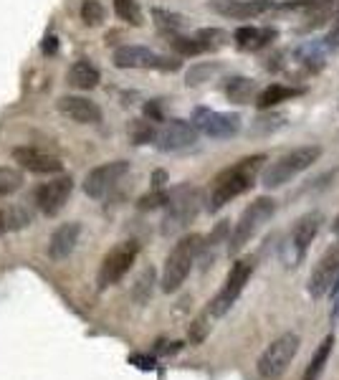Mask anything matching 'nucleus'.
I'll return each instance as SVG.
<instances>
[{"instance_id":"nucleus-26","label":"nucleus","mask_w":339,"mask_h":380,"mask_svg":"<svg viewBox=\"0 0 339 380\" xmlns=\"http://www.w3.org/2000/svg\"><path fill=\"white\" fill-rule=\"evenodd\" d=\"M155 281H158V274H155V269H152V266H147L145 272L139 274V279L134 281V286H132L134 302H139V304L150 302L152 291H155Z\"/></svg>"},{"instance_id":"nucleus-38","label":"nucleus","mask_w":339,"mask_h":380,"mask_svg":"<svg viewBox=\"0 0 339 380\" xmlns=\"http://www.w3.org/2000/svg\"><path fill=\"white\" fill-rule=\"evenodd\" d=\"M324 44H327L329 51H339V15H337V25H334L332 31H329V36L324 38Z\"/></svg>"},{"instance_id":"nucleus-19","label":"nucleus","mask_w":339,"mask_h":380,"mask_svg":"<svg viewBox=\"0 0 339 380\" xmlns=\"http://www.w3.org/2000/svg\"><path fill=\"white\" fill-rule=\"evenodd\" d=\"M79 236H82V223H76V221L61 223L49 239V256L53 261L69 259L71 253H74L76 243H79Z\"/></svg>"},{"instance_id":"nucleus-35","label":"nucleus","mask_w":339,"mask_h":380,"mask_svg":"<svg viewBox=\"0 0 339 380\" xmlns=\"http://www.w3.org/2000/svg\"><path fill=\"white\" fill-rule=\"evenodd\" d=\"M215 66H210V63H200V66H195V69L188 71V87H195V84H203L207 82V76L213 74Z\"/></svg>"},{"instance_id":"nucleus-16","label":"nucleus","mask_w":339,"mask_h":380,"mask_svg":"<svg viewBox=\"0 0 339 380\" xmlns=\"http://www.w3.org/2000/svg\"><path fill=\"white\" fill-rule=\"evenodd\" d=\"M337 279H339V243H334L319 259V264L314 266L312 279H309V294L316 299L324 297L337 284Z\"/></svg>"},{"instance_id":"nucleus-2","label":"nucleus","mask_w":339,"mask_h":380,"mask_svg":"<svg viewBox=\"0 0 339 380\" xmlns=\"http://www.w3.org/2000/svg\"><path fill=\"white\" fill-rule=\"evenodd\" d=\"M200 251H203V239L198 234H188L177 241L175 246H172V251L167 253V259H165L162 279H160L162 291L170 294V291H177L185 284V279L193 272Z\"/></svg>"},{"instance_id":"nucleus-3","label":"nucleus","mask_w":339,"mask_h":380,"mask_svg":"<svg viewBox=\"0 0 339 380\" xmlns=\"http://www.w3.org/2000/svg\"><path fill=\"white\" fill-rule=\"evenodd\" d=\"M319 158H321L319 145H302L296 147V150H289L286 155H281V158L266 165L264 172H261V183L266 188H281L289 180H294L299 172L309 170Z\"/></svg>"},{"instance_id":"nucleus-4","label":"nucleus","mask_w":339,"mask_h":380,"mask_svg":"<svg viewBox=\"0 0 339 380\" xmlns=\"http://www.w3.org/2000/svg\"><path fill=\"white\" fill-rule=\"evenodd\" d=\"M276 213V201L269 196L256 198L253 203H248L241 213V218L233 226L231 236H228V253L236 256L241 248H245V243L253 239V236L271 221V215Z\"/></svg>"},{"instance_id":"nucleus-33","label":"nucleus","mask_w":339,"mask_h":380,"mask_svg":"<svg viewBox=\"0 0 339 380\" xmlns=\"http://www.w3.org/2000/svg\"><path fill=\"white\" fill-rule=\"evenodd\" d=\"M82 20L87 25H99L104 20V6L99 0H84L82 3Z\"/></svg>"},{"instance_id":"nucleus-31","label":"nucleus","mask_w":339,"mask_h":380,"mask_svg":"<svg viewBox=\"0 0 339 380\" xmlns=\"http://www.w3.org/2000/svg\"><path fill=\"white\" fill-rule=\"evenodd\" d=\"M129 134H132L134 145H147V142H155L158 129H155V125L147 120H134L132 127H129Z\"/></svg>"},{"instance_id":"nucleus-20","label":"nucleus","mask_w":339,"mask_h":380,"mask_svg":"<svg viewBox=\"0 0 339 380\" xmlns=\"http://www.w3.org/2000/svg\"><path fill=\"white\" fill-rule=\"evenodd\" d=\"M279 38L276 28H258V25H241L238 31L233 33V41L241 51H261L271 46Z\"/></svg>"},{"instance_id":"nucleus-29","label":"nucleus","mask_w":339,"mask_h":380,"mask_svg":"<svg viewBox=\"0 0 339 380\" xmlns=\"http://www.w3.org/2000/svg\"><path fill=\"white\" fill-rule=\"evenodd\" d=\"M114 13L124 23L142 25V8H139L137 0H114Z\"/></svg>"},{"instance_id":"nucleus-11","label":"nucleus","mask_w":339,"mask_h":380,"mask_svg":"<svg viewBox=\"0 0 339 380\" xmlns=\"http://www.w3.org/2000/svg\"><path fill=\"white\" fill-rule=\"evenodd\" d=\"M193 125L198 127V132L207 134V137H213V139H228L241 132L238 114L215 112V109H207V107L193 109Z\"/></svg>"},{"instance_id":"nucleus-25","label":"nucleus","mask_w":339,"mask_h":380,"mask_svg":"<svg viewBox=\"0 0 339 380\" xmlns=\"http://www.w3.org/2000/svg\"><path fill=\"white\" fill-rule=\"evenodd\" d=\"M152 18H155V23H158L165 33H180L182 28L188 25L185 15H180V13L175 11H165V8H152Z\"/></svg>"},{"instance_id":"nucleus-42","label":"nucleus","mask_w":339,"mask_h":380,"mask_svg":"<svg viewBox=\"0 0 339 380\" xmlns=\"http://www.w3.org/2000/svg\"><path fill=\"white\" fill-rule=\"evenodd\" d=\"M162 185H165V172L158 170L152 175V188H162Z\"/></svg>"},{"instance_id":"nucleus-45","label":"nucleus","mask_w":339,"mask_h":380,"mask_svg":"<svg viewBox=\"0 0 339 380\" xmlns=\"http://www.w3.org/2000/svg\"><path fill=\"white\" fill-rule=\"evenodd\" d=\"M337 15H339V8H337Z\"/></svg>"},{"instance_id":"nucleus-18","label":"nucleus","mask_w":339,"mask_h":380,"mask_svg":"<svg viewBox=\"0 0 339 380\" xmlns=\"http://www.w3.org/2000/svg\"><path fill=\"white\" fill-rule=\"evenodd\" d=\"M58 112L63 117H69L71 122L76 125H99L101 122V107L96 101L87 99V96H74V94H66L58 99Z\"/></svg>"},{"instance_id":"nucleus-22","label":"nucleus","mask_w":339,"mask_h":380,"mask_svg":"<svg viewBox=\"0 0 339 380\" xmlns=\"http://www.w3.org/2000/svg\"><path fill=\"white\" fill-rule=\"evenodd\" d=\"M299 94H302V89L286 87V84H269L264 91H258L256 107L271 109V107H276V104H281V101L291 99V96H299Z\"/></svg>"},{"instance_id":"nucleus-5","label":"nucleus","mask_w":339,"mask_h":380,"mask_svg":"<svg viewBox=\"0 0 339 380\" xmlns=\"http://www.w3.org/2000/svg\"><path fill=\"white\" fill-rule=\"evenodd\" d=\"M200 203L203 196L200 190L193 188V185H180V188L170 190V201L165 205V218H162V234L172 236L177 231L195 221V215L200 213Z\"/></svg>"},{"instance_id":"nucleus-40","label":"nucleus","mask_w":339,"mask_h":380,"mask_svg":"<svg viewBox=\"0 0 339 380\" xmlns=\"http://www.w3.org/2000/svg\"><path fill=\"white\" fill-rule=\"evenodd\" d=\"M180 348H182V342H158L155 353H160V355H172V353H177Z\"/></svg>"},{"instance_id":"nucleus-10","label":"nucleus","mask_w":339,"mask_h":380,"mask_svg":"<svg viewBox=\"0 0 339 380\" xmlns=\"http://www.w3.org/2000/svg\"><path fill=\"white\" fill-rule=\"evenodd\" d=\"M117 69H155V71H177L180 61L177 58L162 56L147 46H120L112 56Z\"/></svg>"},{"instance_id":"nucleus-17","label":"nucleus","mask_w":339,"mask_h":380,"mask_svg":"<svg viewBox=\"0 0 339 380\" xmlns=\"http://www.w3.org/2000/svg\"><path fill=\"white\" fill-rule=\"evenodd\" d=\"M13 160L28 172H36V175H58L63 170V163L56 155H49V152L38 150V147H15L13 150Z\"/></svg>"},{"instance_id":"nucleus-15","label":"nucleus","mask_w":339,"mask_h":380,"mask_svg":"<svg viewBox=\"0 0 339 380\" xmlns=\"http://www.w3.org/2000/svg\"><path fill=\"white\" fill-rule=\"evenodd\" d=\"M195 142H198V127L188 120H167L158 129V137H155V145L162 152L188 150Z\"/></svg>"},{"instance_id":"nucleus-37","label":"nucleus","mask_w":339,"mask_h":380,"mask_svg":"<svg viewBox=\"0 0 339 380\" xmlns=\"http://www.w3.org/2000/svg\"><path fill=\"white\" fill-rule=\"evenodd\" d=\"M41 51H44L46 56H53V53H58V38L53 36V33H49V36L44 38V44H41Z\"/></svg>"},{"instance_id":"nucleus-8","label":"nucleus","mask_w":339,"mask_h":380,"mask_svg":"<svg viewBox=\"0 0 339 380\" xmlns=\"http://www.w3.org/2000/svg\"><path fill=\"white\" fill-rule=\"evenodd\" d=\"M137 253H139L137 241H122V243H117L114 248H109L99 264L96 286L104 291V289H109V286L120 284L122 279L127 277V272L132 269L134 261H137Z\"/></svg>"},{"instance_id":"nucleus-36","label":"nucleus","mask_w":339,"mask_h":380,"mask_svg":"<svg viewBox=\"0 0 339 380\" xmlns=\"http://www.w3.org/2000/svg\"><path fill=\"white\" fill-rule=\"evenodd\" d=\"M281 125V117H266V120H258L253 125V132H264V129H276Z\"/></svg>"},{"instance_id":"nucleus-32","label":"nucleus","mask_w":339,"mask_h":380,"mask_svg":"<svg viewBox=\"0 0 339 380\" xmlns=\"http://www.w3.org/2000/svg\"><path fill=\"white\" fill-rule=\"evenodd\" d=\"M210 319H213V315L205 310L203 315H198V319H195L193 324H190L188 337H190V342H193V345H200V342L210 335V327H213V324H210Z\"/></svg>"},{"instance_id":"nucleus-9","label":"nucleus","mask_w":339,"mask_h":380,"mask_svg":"<svg viewBox=\"0 0 339 380\" xmlns=\"http://www.w3.org/2000/svg\"><path fill=\"white\" fill-rule=\"evenodd\" d=\"M253 274V259H241L231 266V272H228L226 281L220 286V291L215 294L210 302H207V312L213 317H223L228 310H231L236 299L243 294L245 284H248V279Z\"/></svg>"},{"instance_id":"nucleus-12","label":"nucleus","mask_w":339,"mask_h":380,"mask_svg":"<svg viewBox=\"0 0 339 380\" xmlns=\"http://www.w3.org/2000/svg\"><path fill=\"white\" fill-rule=\"evenodd\" d=\"M127 172H129V163L127 160H114V163L99 165L84 180V193L89 198H94V201H101V198H107L120 185V180Z\"/></svg>"},{"instance_id":"nucleus-21","label":"nucleus","mask_w":339,"mask_h":380,"mask_svg":"<svg viewBox=\"0 0 339 380\" xmlns=\"http://www.w3.org/2000/svg\"><path fill=\"white\" fill-rule=\"evenodd\" d=\"M99 82H101L99 69H96L94 63L89 61V58H79V61L71 63V69H69V84H71L74 89L89 91V89H94Z\"/></svg>"},{"instance_id":"nucleus-44","label":"nucleus","mask_w":339,"mask_h":380,"mask_svg":"<svg viewBox=\"0 0 339 380\" xmlns=\"http://www.w3.org/2000/svg\"><path fill=\"white\" fill-rule=\"evenodd\" d=\"M332 231H334V234L339 236V215H337V218H334V223H332Z\"/></svg>"},{"instance_id":"nucleus-43","label":"nucleus","mask_w":339,"mask_h":380,"mask_svg":"<svg viewBox=\"0 0 339 380\" xmlns=\"http://www.w3.org/2000/svg\"><path fill=\"white\" fill-rule=\"evenodd\" d=\"M8 228V221H6V215H3V210H0V234Z\"/></svg>"},{"instance_id":"nucleus-39","label":"nucleus","mask_w":339,"mask_h":380,"mask_svg":"<svg viewBox=\"0 0 339 380\" xmlns=\"http://www.w3.org/2000/svg\"><path fill=\"white\" fill-rule=\"evenodd\" d=\"M145 114L150 117V122H162V109H160V101H150L145 107Z\"/></svg>"},{"instance_id":"nucleus-14","label":"nucleus","mask_w":339,"mask_h":380,"mask_svg":"<svg viewBox=\"0 0 339 380\" xmlns=\"http://www.w3.org/2000/svg\"><path fill=\"white\" fill-rule=\"evenodd\" d=\"M207 8L223 15V18L251 20L271 11H279V3L276 0H210Z\"/></svg>"},{"instance_id":"nucleus-27","label":"nucleus","mask_w":339,"mask_h":380,"mask_svg":"<svg viewBox=\"0 0 339 380\" xmlns=\"http://www.w3.org/2000/svg\"><path fill=\"white\" fill-rule=\"evenodd\" d=\"M195 38H198V44L203 46V53H205V51H220L231 36L223 28H200V31H195Z\"/></svg>"},{"instance_id":"nucleus-6","label":"nucleus","mask_w":339,"mask_h":380,"mask_svg":"<svg viewBox=\"0 0 339 380\" xmlns=\"http://www.w3.org/2000/svg\"><path fill=\"white\" fill-rule=\"evenodd\" d=\"M321 221H324V215L319 210H309L304 213L299 221L291 226L289 236L283 239V246H281V259L286 266H299L307 256L309 246H312V241L316 239L321 228Z\"/></svg>"},{"instance_id":"nucleus-1","label":"nucleus","mask_w":339,"mask_h":380,"mask_svg":"<svg viewBox=\"0 0 339 380\" xmlns=\"http://www.w3.org/2000/svg\"><path fill=\"white\" fill-rule=\"evenodd\" d=\"M264 163H266V155H251V158H243L238 160L236 165L226 167L223 172H218L210 185V196H207V208L220 210L226 208L228 203L236 201L238 196L248 193V190L256 185L258 175L264 172Z\"/></svg>"},{"instance_id":"nucleus-13","label":"nucleus","mask_w":339,"mask_h":380,"mask_svg":"<svg viewBox=\"0 0 339 380\" xmlns=\"http://www.w3.org/2000/svg\"><path fill=\"white\" fill-rule=\"evenodd\" d=\"M71 193H74V180L69 175H61V177H53L49 183H44L41 188L36 190V201L38 210L46 215H58L63 210V205L69 203Z\"/></svg>"},{"instance_id":"nucleus-34","label":"nucleus","mask_w":339,"mask_h":380,"mask_svg":"<svg viewBox=\"0 0 339 380\" xmlns=\"http://www.w3.org/2000/svg\"><path fill=\"white\" fill-rule=\"evenodd\" d=\"M170 201V190H162V188H152L150 196L139 198V208L142 210H152V208H160V205H167Z\"/></svg>"},{"instance_id":"nucleus-7","label":"nucleus","mask_w":339,"mask_h":380,"mask_svg":"<svg viewBox=\"0 0 339 380\" xmlns=\"http://www.w3.org/2000/svg\"><path fill=\"white\" fill-rule=\"evenodd\" d=\"M299 345H302V340H299L296 332H283L281 337H276V340L261 353V357H258L256 362L258 375L264 380H279L289 370L291 360H294L296 353H299Z\"/></svg>"},{"instance_id":"nucleus-30","label":"nucleus","mask_w":339,"mask_h":380,"mask_svg":"<svg viewBox=\"0 0 339 380\" xmlns=\"http://www.w3.org/2000/svg\"><path fill=\"white\" fill-rule=\"evenodd\" d=\"M20 185H23V175L18 170H13V167L0 165V198L13 196L15 190H20Z\"/></svg>"},{"instance_id":"nucleus-28","label":"nucleus","mask_w":339,"mask_h":380,"mask_svg":"<svg viewBox=\"0 0 339 380\" xmlns=\"http://www.w3.org/2000/svg\"><path fill=\"white\" fill-rule=\"evenodd\" d=\"M167 36H170L167 44L180 56H198V53H203V46L198 44L195 36H182V33H167Z\"/></svg>"},{"instance_id":"nucleus-41","label":"nucleus","mask_w":339,"mask_h":380,"mask_svg":"<svg viewBox=\"0 0 339 380\" xmlns=\"http://www.w3.org/2000/svg\"><path fill=\"white\" fill-rule=\"evenodd\" d=\"M132 362H137V367H142V370H152L155 367V360L152 357H142V355H132Z\"/></svg>"},{"instance_id":"nucleus-23","label":"nucleus","mask_w":339,"mask_h":380,"mask_svg":"<svg viewBox=\"0 0 339 380\" xmlns=\"http://www.w3.org/2000/svg\"><path fill=\"white\" fill-rule=\"evenodd\" d=\"M332 348H334V335H327L319 345H316L314 355H312V362L307 365V373H304V380H319L321 378L324 365H327L329 355H332Z\"/></svg>"},{"instance_id":"nucleus-24","label":"nucleus","mask_w":339,"mask_h":380,"mask_svg":"<svg viewBox=\"0 0 339 380\" xmlns=\"http://www.w3.org/2000/svg\"><path fill=\"white\" fill-rule=\"evenodd\" d=\"M226 96L236 104H248V101L256 99V84L245 76H236L226 84Z\"/></svg>"}]
</instances>
